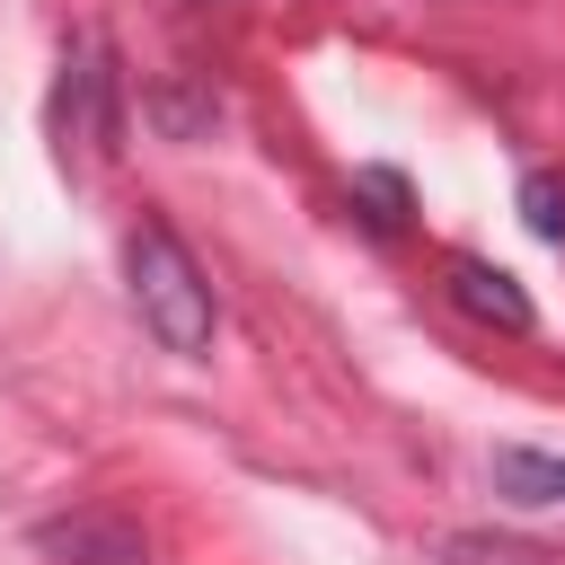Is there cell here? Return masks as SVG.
I'll return each mask as SVG.
<instances>
[{
	"label": "cell",
	"instance_id": "6da1fadb",
	"mask_svg": "<svg viewBox=\"0 0 565 565\" xmlns=\"http://www.w3.org/2000/svg\"><path fill=\"white\" fill-rule=\"evenodd\" d=\"M124 274H132V309H141V327H150L168 353H185V362L212 353V327H221L212 282H203L194 247H185L159 212L132 221V238H124Z\"/></svg>",
	"mask_w": 565,
	"mask_h": 565
},
{
	"label": "cell",
	"instance_id": "8992f818",
	"mask_svg": "<svg viewBox=\"0 0 565 565\" xmlns=\"http://www.w3.org/2000/svg\"><path fill=\"white\" fill-rule=\"evenodd\" d=\"M406 212H415V194H406L397 168H362V177H353V221H362L371 238H406Z\"/></svg>",
	"mask_w": 565,
	"mask_h": 565
},
{
	"label": "cell",
	"instance_id": "3957f363",
	"mask_svg": "<svg viewBox=\"0 0 565 565\" xmlns=\"http://www.w3.org/2000/svg\"><path fill=\"white\" fill-rule=\"evenodd\" d=\"M441 274H450V300H459V309H468L477 327H503V335H530V327H539L530 291H521V282H512V274H503L494 256H468V247H459V256H450Z\"/></svg>",
	"mask_w": 565,
	"mask_h": 565
},
{
	"label": "cell",
	"instance_id": "277c9868",
	"mask_svg": "<svg viewBox=\"0 0 565 565\" xmlns=\"http://www.w3.org/2000/svg\"><path fill=\"white\" fill-rule=\"evenodd\" d=\"M35 547H44V556H71V565H141V530H132V521H106V512L44 521Z\"/></svg>",
	"mask_w": 565,
	"mask_h": 565
},
{
	"label": "cell",
	"instance_id": "52a82bcc",
	"mask_svg": "<svg viewBox=\"0 0 565 565\" xmlns=\"http://www.w3.org/2000/svg\"><path fill=\"white\" fill-rule=\"evenodd\" d=\"M521 221H530V238L565 247V168H530L521 177Z\"/></svg>",
	"mask_w": 565,
	"mask_h": 565
},
{
	"label": "cell",
	"instance_id": "7a4b0ae2",
	"mask_svg": "<svg viewBox=\"0 0 565 565\" xmlns=\"http://www.w3.org/2000/svg\"><path fill=\"white\" fill-rule=\"evenodd\" d=\"M53 141H62V159H79V168H106V159H115V141H124V71H115V44H106V35H79V53L62 62Z\"/></svg>",
	"mask_w": 565,
	"mask_h": 565
},
{
	"label": "cell",
	"instance_id": "5b68a950",
	"mask_svg": "<svg viewBox=\"0 0 565 565\" xmlns=\"http://www.w3.org/2000/svg\"><path fill=\"white\" fill-rule=\"evenodd\" d=\"M486 477H494V494H503V503H565V459H556V450H530V441H494Z\"/></svg>",
	"mask_w": 565,
	"mask_h": 565
},
{
	"label": "cell",
	"instance_id": "ba28073f",
	"mask_svg": "<svg viewBox=\"0 0 565 565\" xmlns=\"http://www.w3.org/2000/svg\"><path fill=\"white\" fill-rule=\"evenodd\" d=\"M450 565H547V556L521 547V539H486V530H468V539H450Z\"/></svg>",
	"mask_w": 565,
	"mask_h": 565
}]
</instances>
